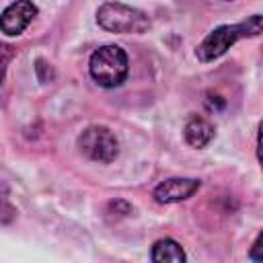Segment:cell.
Instances as JSON below:
<instances>
[{
  "instance_id": "obj_1",
  "label": "cell",
  "mask_w": 263,
  "mask_h": 263,
  "mask_svg": "<svg viewBox=\"0 0 263 263\" xmlns=\"http://www.w3.org/2000/svg\"><path fill=\"white\" fill-rule=\"evenodd\" d=\"M263 29V16L261 14H251L240 23L232 25H220L212 29L201 43L195 47V58L203 64H210L218 58H222L236 41L247 39V37H259Z\"/></svg>"
},
{
  "instance_id": "obj_2",
  "label": "cell",
  "mask_w": 263,
  "mask_h": 263,
  "mask_svg": "<svg viewBox=\"0 0 263 263\" xmlns=\"http://www.w3.org/2000/svg\"><path fill=\"white\" fill-rule=\"evenodd\" d=\"M88 74L101 88H117L129 76V58L121 45L107 43L88 58Z\"/></svg>"
},
{
  "instance_id": "obj_3",
  "label": "cell",
  "mask_w": 263,
  "mask_h": 263,
  "mask_svg": "<svg viewBox=\"0 0 263 263\" xmlns=\"http://www.w3.org/2000/svg\"><path fill=\"white\" fill-rule=\"evenodd\" d=\"M97 23L107 33L117 35H142L150 29V16L123 2H103L97 8Z\"/></svg>"
},
{
  "instance_id": "obj_4",
  "label": "cell",
  "mask_w": 263,
  "mask_h": 263,
  "mask_svg": "<svg viewBox=\"0 0 263 263\" xmlns=\"http://www.w3.org/2000/svg\"><path fill=\"white\" fill-rule=\"evenodd\" d=\"M78 148L80 152L101 164H109L119 156V142L115 134L107 125H88L78 136Z\"/></svg>"
},
{
  "instance_id": "obj_5",
  "label": "cell",
  "mask_w": 263,
  "mask_h": 263,
  "mask_svg": "<svg viewBox=\"0 0 263 263\" xmlns=\"http://www.w3.org/2000/svg\"><path fill=\"white\" fill-rule=\"evenodd\" d=\"M37 14L39 8L33 0H12L0 12V33L6 37H18L29 29Z\"/></svg>"
},
{
  "instance_id": "obj_6",
  "label": "cell",
  "mask_w": 263,
  "mask_h": 263,
  "mask_svg": "<svg viewBox=\"0 0 263 263\" xmlns=\"http://www.w3.org/2000/svg\"><path fill=\"white\" fill-rule=\"evenodd\" d=\"M201 189V181L199 179H191V177H171L160 181L154 191L152 197L156 203L168 205V203H179L185 201L189 197H193L197 191Z\"/></svg>"
},
{
  "instance_id": "obj_7",
  "label": "cell",
  "mask_w": 263,
  "mask_h": 263,
  "mask_svg": "<svg viewBox=\"0 0 263 263\" xmlns=\"http://www.w3.org/2000/svg\"><path fill=\"white\" fill-rule=\"evenodd\" d=\"M183 138L191 148H205L214 140V125L203 115H191L185 121Z\"/></svg>"
},
{
  "instance_id": "obj_8",
  "label": "cell",
  "mask_w": 263,
  "mask_h": 263,
  "mask_svg": "<svg viewBox=\"0 0 263 263\" xmlns=\"http://www.w3.org/2000/svg\"><path fill=\"white\" fill-rule=\"evenodd\" d=\"M150 259L154 263H185L187 255L183 247L173 238H158L150 249Z\"/></svg>"
},
{
  "instance_id": "obj_9",
  "label": "cell",
  "mask_w": 263,
  "mask_h": 263,
  "mask_svg": "<svg viewBox=\"0 0 263 263\" xmlns=\"http://www.w3.org/2000/svg\"><path fill=\"white\" fill-rule=\"evenodd\" d=\"M12 58H14V49L8 43L0 41V86H2L4 78H6V70H8V64H10Z\"/></svg>"
},
{
  "instance_id": "obj_10",
  "label": "cell",
  "mask_w": 263,
  "mask_h": 263,
  "mask_svg": "<svg viewBox=\"0 0 263 263\" xmlns=\"http://www.w3.org/2000/svg\"><path fill=\"white\" fill-rule=\"evenodd\" d=\"M107 212H109V214H115V216H127V214L134 212V205H132L127 199L117 197V199H111V201L107 203Z\"/></svg>"
},
{
  "instance_id": "obj_11",
  "label": "cell",
  "mask_w": 263,
  "mask_h": 263,
  "mask_svg": "<svg viewBox=\"0 0 263 263\" xmlns=\"http://www.w3.org/2000/svg\"><path fill=\"white\" fill-rule=\"evenodd\" d=\"M14 218H16V208L6 197H0V224H10Z\"/></svg>"
},
{
  "instance_id": "obj_12",
  "label": "cell",
  "mask_w": 263,
  "mask_h": 263,
  "mask_svg": "<svg viewBox=\"0 0 263 263\" xmlns=\"http://www.w3.org/2000/svg\"><path fill=\"white\" fill-rule=\"evenodd\" d=\"M35 74H37V78H39V82H49L51 78H53V70H51V66L45 62V60H35Z\"/></svg>"
},
{
  "instance_id": "obj_13",
  "label": "cell",
  "mask_w": 263,
  "mask_h": 263,
  "mask_svg": "<svg viewBox=\"0 0 263 263\" xmlns=\"http://www.w3.org/2000/svg\"><path fill=\"white\" fill-rule=\"evenodd\" d=\"M203 105H205L208 111L220 113V111H224V107H226V99H222L220 95H208V99L203 101Z\"/></svg>"
},
{
  "instance_id": "obj_14",
  "label": "cell",
  "mask_w": 263,
  "mask_h": 263,
  "mask_svg": "<svg viewBox=\"0 0 263 263\" xmlns=\"http://www.w3.org/2000/svg\"><path fill=\"white\" fill-rule=\"evenodd\" d=\"M259 240H261V236H257V240L253 242V249H251V253H249V259H253V261H261V257L257 255V251H259Z\"/></svg>"
},
{
  "instance_id": "obj_15",
  "label": "cell",
  "mask_w": 263,
  "mask_h": 263,
  "mask_svg": "<svg viewBox=\"0 0 263 263\" xmlns=\"http://www.w3.org/2000/svg\"><path fill=\"white\" fill-rule=\"evenodd\" d=\"M224 2H230V0H224Z\"/></svg>"
}]
</instances>
